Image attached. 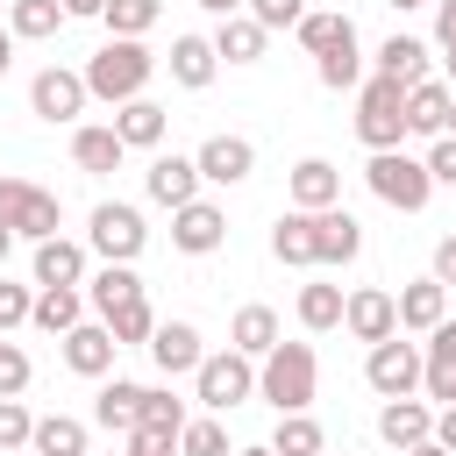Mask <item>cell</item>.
Returning <instances> with one entry per match:
<instances>
[{
    "label": "cell",
    "instance_id": "6da1fadb",
    "mask_svg": "<svg viewBox=\"0 0 456 456\" xmlns=\"http://www.w3.org/2000/svg\"><path fill=\"white\" fill-rule=\"evenodd\" d=\"M86 93L93 100H107V107H128V100H142V86L157 78V57H150V43H121V36H107L93 57H86Z\"/></svg>",
    "mask_w": 456,
    "mask_h": 456
},
{
    "label": "cell",
    "instance_id": "7a4b0ae2",
    "mask_svg": "<svg viewBox=\"0 0 456 456\" xmlns=\"http://www.w3.org/2000/svg\"><path fill=\"white\" fill-rule=\"evenodd\" d=\"M256 399L278 406V413H306L321 399V356H314V342H278L256 363Z\"/></svg>",
    "mask_w": 456,
    "mask_h": 456
},
{
    "label": "cell",
    "instance_id": "3957f363",
    "mask_svg": "<svg viewBox=\"0 0 456 456\" xmlns=\"http://www.w3.org/2000/svg\"><path fill=\"white\" fill-rule=\"evenodd\" d=\"M356 142L363 150H399L406 142V86H392L378 71L356 86Z\"/></svg>",
    "mask_w": 456,
    "mask_h": 456
},
{
    "label": "cell",
    "instance_id": "277c9868",
    "mask_svg": "<svg viewBox=\"0 0 456 456\" xmlns=\"http://www.w3.org/2000/svg\"><path fill=\"white\" fill-rule=\"evenodd\" d=\"M363 185H370L385 207H399V214H420V207L435 200V178H428V164H420V157H406V150H370V164H363Z\"/></svg>",
    "mask_w": 456,
    "mask_h": 456
},
{
    "label": "cell",
    "instance_id": "5b68a950",
    "mask_svg": "<svg viewBox=\"0 0 456 456\" xmlns=\"http://www.w3.org/2000/svg\"><path fill=\"white\" fill-rule=\"evenodd\" d=\"M192 399H200L207 413H228V406L256 399V363H249V356H235V349L200 356V370H192Z\"/></svg>",
    "mask_w": 456,
    "mask_h": 456
},
{
    "label": "cell",
    "instance_id": "8992f818",
    "mask_svg": "<svg viewBox=\"0 0 456 456\" xmlns=\"http://www.w3.org/2000/svg\"><path fill=\"white\" fill-rule=\"evenodd\" d=\"M57 221H64L57 192H43V185H28V178H0V228H7V235H21V242H50Z\"/></svg>",
    "mask_w": 456,
    "mask_h": 456
},
{
    "label": "cell",
    "instance_id": "52a82bcc",
    "mask_svg": "<svg viewBox=\"0 0 456 456\" xmlns=\"http://www.w3.org/2000/svg\"><path fill=\"white\" fill-rule=\"evenodd\" d=\"M363 385H370L378 399H413V392H420V342H406V335L370 342V356H363Z\"/></svg>",
    "mask_w": 456,
    "mask_h": 456
},
{
    "label": "cell",
    "instance_id": "ba28073f",
    "mask_svg": "<svg viewBox=\"0 0 456 456\" xmlns=\"http://www.w3.org/2000/svg\"><path fill=\"white\" fill-rule=\"evenodd\" d=\"M86 242H93L107 264H135V256L150 249V228H142V214H135L128 200H100V207H93V228H86Z\"/></svg>",
    "mask_w": 456,
    "mask_h": 456
},
{
    "label": "cell",
    "instance_id": "9c48e42d",
    "mask_svg": "<svg viewBox=\"0 0 456 456\" xmlns=\"http://www.w3.org/2000/svg\"><path fill=\"white\" fill-rule=\"evenodd\" d=\"M86 100H93V93H86V78H78V71H64V64H43V71L28 78V114H43L50 128H57V121H78V114H86Z\"/></svg>",
    "mask_w": 456,
    "mask_h": 456
},
{
    "label": "cell",
    "instance_id": "30bf717a",
    "mask_svg": "<svg viewBox=\"0 0 456 456\" xmlns=\"http://www.w3.org/2000/svg\"><path fill=\"white\" fill-rule=\"evenodd\" d=\"M192 164H200V185H242L256 171V142L249 135H207L192 150Z\"/></svg>",
    "mask_w": 456,
    "mask_h": 456
},
{
    "label": "cell",
    "instance_id": "8fae6325",
    "mask_svg": "<svg viewBox=\"0 0 456 456\" xmlns=\"http://www.w3.org/2000/svg\"><path fill=\"white\" fill-rule=\"evenodd\" d=\"M356 256H363V221H356L349 207L314 214V264H321V271H342V264H356Z\"/></svg>",
    "mask_w": 456,
    "mask_h": 456
},
{
    "label": "cell",
    "instance_id": "7c38bea8",
    "mask_svg": "<svg viewBox=\"0 0 456 456\" xmlns=\"http://www.w3.org/2000/svg\"><path fill=\"white\" fill-rule=\"evenodd\" d=\"M342 328L370 349V342H385V335H399V306H392V292L385 285H356L349 299H342Z\"/></svg>",
    "mask_w": 456,
    "mask_h": 456
},
{
    "label": "cell",
    "instance_id": "4fadbf2b",
    "mask_svg": "<svg viewBox=\"0 0 456 456\" xmlns=\"http://www.w3.org/2000/svg\"><path fill=\"white\" fill-rule=\"evenodd\" d=\"M221 242H228V214H221L214 200H192V207L171 214V249H185V256H214Z\"/></svg>",
    "mask_w": 456,
    "mask_h": 456
},
{
    "label": "cell",
    "instance_id": "5bb4252c",
    "mask_svg": "<svg viewBox=\"0 0 456 456\" xmlns=\"http://www.w3.org/2000/svg\"><path fill=\"white\" fill-rule=\"evenodd\" d=\"M285 192H292L299 214H328V207H342V171L328 157H299L292 178H285Z\"/></svg>",
    "mask_w": 456,
    "mask_h": 456
},
{
    "label": "cell",
    "instance_id": "9a60e30c",
    "mask_svg": "<svg viewBox=\"0 0 456 456\" xmlns=\"http://www.w3.org/2000/svg\"><path fill=\"white\" fill-rule=\"evenodd\" d=\"M185 399H171V385H142V420L128 442H150V449H178V428H185Z\"/></svg>",
    "mask_w": 456,
    "mask_h": 456
},
{
    "label": "cell",
    "instance_id": "2e32d148",
    "mask_svg": "<svg viewBox=\"0 0 456 456\" xmlns=\"http://www.w3.org/2000/svg\"><path fill=\"white\" fill-rule=\"evenodd\" d=\"M420 392L435 406H456V321H442L428 342H420Z\"/></svg>",
    "mask_w": 456,
    "mask_h": 456
},
{
    "label": "cell",
    "instance_id": "e0dca14e",
    "mask_svg": "<svg viewBox=\"0 0 456 456\" xmlns=\"http://www.w3.org/2000/svg\"><path fill=\"white\" fill-rule=\"evenodd\" d=\"M142 185H150V200H157V207H171V214H178V207H192V200H200V164H192V157H178V150H171V157H150Z\"/></svg>",
    "mask_w": 456,
    "mask_h": 456
},
{
    "label": "cell",
    "instance_id": "ac0fdd59",
    "mask_svg": "<svg viewBox=\"0 0 456 456\" xmlns=\"http://www.w3.org/2000/svg\"><path fill=\"white\" fill-rule=\"evenodd\" d=\"M392 306H399V335H435V328L449 321V292H442L435 278L399 285V292H392Z\"/></svg>",
    "mask_w": 456,
    "mask_h": 456
},
{
    "label": "cell",
    "instance_id": "d6986e66",
    "mask_svg": "<svg viewBox=\"0 0 456 456\" xmlns=\"http://www.w3.org/2000/svg\"><path fill=\"white\" fill-rule=\"evenodd\" d=\"M200 328L192 321H157V335H150V363L164 370V378H192L200 370Z\"/></svg>",
    "mask_w": 456,
    "mask_h": 456
},
{
    "label": "cell",
    "instance_id": "ffe728a7",
    "mask_svg": "<svg viewBox=\"0 0 456 456\" xmlns=\"http://www.w3.org/2000/svg\"><path fill=\"white\" fill-rule=\"evenodd\" d=\"M278 342H285V328H278V314H271V306H256V299H249V306H235V321H228V349H235V356L264 363Z\"/></svg>",
    "mask_w": 456,
    "mask_h": 456
},
{
    "label": "cell",
    "instance_id": "44dd1931",
    "mask_svg": "<svg viewBox=\"0 0 456 456\" xmlns=\"http://www.w3.org/2000/svg\"><path fill=\"white\" fill-rule=\"evenodd\" d=\"M114 335H107V321H78L71 335H64V370H78V378H107L114 370Z\"/></svg>",
    "mask_w": 456,
    "mask_h": 456
},
{
    "label": "cell",
    "instance_id": "7402d4cb",
    "mask_svg": "<svg viewBox=\"0 0 456 456\" xmlns=\"http://www.w3.org/2000/svg\"><path fill=\"white\" fill-rule=\"evenodd\" d=\"M428 435H435V406H428V399H385V406H378V442L413 449V442H428Z\"/></svg>",
    "mask_w": 456,
    "mask_h": 456
},
{
    "label": "cell",
    "instance_id": "603a6c76",
    "mask_svg": "<svg viewBox=\"0 0 456 456\" xmlns=\"http://www.w3.org/2000/svg\"><path fill=\"white\" fill-rule=\"evenodd\" d=\"M449 100H456V93H449L442 78L406 86V135H428V142H435V135H449Z\"/></svg>",
    "mask_w": 456,
    "mask_h": 456
},
{
    "label": "cell",
    "instance_id": "cb8c5ba5",
    "mask_svg": "<svg viewBox=\"0 0 456 456\" xmlns=\"http://www.w3.org/2000/svg\"><path fill=\"white\" fill-rule=\"evenodd\" d=\"M121 135H114V121H86V128H71V164L78 171H93V178H107V171H121Z\"/></svg>",
    "mask_w": 456,
    "mask_h": 456
},
{
    "label": "cell",
    "instance_id": "d4e9b609",
    "mask_svg": "<svg viewBox=\"0 0 456 456\" xmlns=\"http://www.w3.org/2000/svg\"><path fill=\"white\" fill-rule=\"evenodd\" d=\"M171 78L185 86V93H200V86H214V71H221V57H214V36H171Z\"/></svg>",
    "mask_w": 456,
    "mask_h": 456
},
{
    "label": "cell",
    "instance_id": "484cf974",
    "mask_svg": "<svg viewBox=\"0 0 456 456\" xmlns=\"http://www.w3.org/2000/svg\"><path fill=\"white\" fill-rule=\"evenodd\" d=\"M28 321H36L43 335H57V342H64V335L86 321V292H78V285H43V292H36V306H28Z\"/></svg>",
    "mask_w": 456,
    "mask_h": 456
},
{
    "label": "cell",
    "instance_id": "4316f807",
    "mask_svg": "<svg viewBox=\"0 0 456 456\" xmlns=\"http://www.w3.org/2000/svg\"><path fill=\"white\" fill-rule=\"evenodd\" d=\"M93 420H100L107 435H135V420H142V385L107 378V385L93 392Z\"/></svg>",
    "mask_w": 456,
    "mask_h": 456
},
{
    "label": "cell",
    "instance_id": "83f0119b",
    "mask_svg": "<svg viewBox=\"0 0 456 456\" xmlns=\"http://www.w3.org/2000/svg\"><path fill=\"white\" fill-rule=\"evenodd\" d=\"M370 71L392 78V86H420V78H428V43H420V36H385Z\"/></svg>",
    "mask_w": 456,
    "mask_h": 456
},
{
    "label": "cell",
    "instance_id": "f1b7e54d",
    "mask_svg": "<svg viewBox=\"0 0 456 456\" xmlns=\"http://www.w3.org/2000/svg\"><path fill=\"white\" fill-rule=\"evenodd\" d=\"M164 107L142 93V100H128V107H114V135H121V150H157L164 142Z\"/></svg>",
    "mask_w": 456,
    "mask_h": 456
},
{
    "label": "cell",
    "instance_id": "f546056e",
    "mask_svg": "<svg viewBox=\"0 0 456 456\" xmlns=\"http://www.w3.org/2000/svg\"><path fill=\"white\" fill-rule=\"evenodd\" d=\"M271 256H278V264H292V271H314V214L285 207V214L271 221Z\"/></svg>",
    "mask_w": 456,
    "mask_h": 456
},
{
    "label": "cell",
    "instance_id": "4dcf8cb0",
    "mask_svg": "<svg viewBox=\"0 0 456 456\" xmlns=\"http://www.w3.org/2000/svg\"><path fill=\"white\" fill-rule=\"evenodd\" d=\"M128 299H142V278H135V264H100L93 278H86V306L107 321L114 306H128Z\"/></svg>",
    "mask_w": 456,
    "mask_h": 456
},
{
    "label": "cell",
    "instance_id": "1f68e13d",
    "mask_svg": "<svg viewBox=\"0 0 456 456\" xmlns=\"http://www.w3.org/2000/svg\"><path fill=\"white\" fill-rule=\"evenodd\" d=\"M36 285H86V249L64 235L36 242Z\"/></svg>",
    "mask_w": 456,
    "mask_h": 456
},
{
    "label": "cell",
    "instance_id": "d6a6232c",
    "mask_svg": "<svg viewBox=\"0 0 456 456\" xmlns=\"http://www.w3.org/2000/svg\"><path fill=\"white\" fill-rule=\"evenodd\" d=\"M64 28V7L57 0H7V36L14 43H50Z\"/></svg>",
    "mask_w": 456,
    "mask_h": 456
},
{
    "label": "cell",
    "instance_id": "836d02e7",
    "mask_svg": "<svg viewBox=\"0 0 456 456\" xmlns=\"http://www.w3.org/2000/svg\"><path fill=\"white\" fill-rule=\"evenodd\" d=\"M86 449H93L86 420H71V413H43L36 435H28V456H86Z\"/></svg>",
    "mask_w": 456,
    "mask_h": 456
},
{
    "label": "cell",
    "instance_id": "e575fe53",
    "mask_svg": "<svg viewBox=\"0 0 456 456\" xmlns=\"http://www.w3.org/2000/svg\"><path fill=\"white\" fill-rule=\"evenodd\" d=\"M264 43H271V36H264L249 14H228V21L214 28V57H221V64H256V57H264Z\"/></svg>",
    "mask_w": 456,
    "mask_h": 456
},
{
    "label": "cell",
    "instance_id": "d590c367",
    "mask_svg": "<svg viewBox=\"0 0 456 456\" xmlns=\"http://www.w3.org/2000/svg\"><path fill=\"white\" fill-rule=\"evenodd\" d=\"M271 456H328V428H321L314 413H278Z\"/></svg>",
    "mask_w": 456,
    "mask_h": 456
},
{
    "label": "cell",
    "instance_id": "8d00e7d4",
    "mask_svg": "<svg viewBox=\"0 0 456 456\" xmlns=\"http://www.w3.org/2000/svg\"><path fill=\"white\" fill-rule=\"evenodd\" d=\"M342 299H349V292H342V285H328V278H321V285H299V328H306V335L342 328Z\"/></svg>",
    "mask_w": 456,
    "mask_h": 456
},
{
    "label": "cell",
    "instance_id": "74e56055",
    "mask_svg": "<svg viewBox=\"0 0 456 456\" xmlns=\"http://www.w3.org/2000/svg\"><path fill=\"white\" fill-rule=\"evenodd\" d=\"M107 335H114V349H150V335H157V306H150V292L128 299V306H114V314H107Z\"/></svg>",
    "mask_w": 456,
    "mask_h": 456
},
{
    "label": "cell",
    "instance_id": "f35d334b",
    "mask_svg": "<svg viewBox=\"0 0 456 456\" xmlns=\"http://www.w3.org/2000/svg\"><path fill=\"white\" fill-rule=\"evenodd\" d=\"M157 14H164V0H107V7H100L107 36H121V43H142V36L157 28Z\"/></svg>",
    "mask_w": 456,
    "mask_h": 456
},
{
    "label": "cell",
    "instance_id": "ab89813d",
    "mask_svg": "<svg viewBox=\"0 0 456 456\" xmlns=\"http://www.w3.org/2000/svg\"><path fill=\"white\" fill-rule=\"evenodd\" d=\"M292 36H299V50L328 57L335 43H349V36H356V21H349V14H335V7H321V14H299V28H292Z\"/></svg>",
    "mask_w": 456,
    "mask_h": 456
},
{
    "label": "cell",
    "instance_id": "60d3db41",
    "mask_svg": "<svg viewBox=\"0 0 456 456\" xmlns=\"http://www.w3.org/2000/svg\"><path fill=\"white\" fill-rule=\"evenodd\" d=\"M314 71H321V86H328V93L363 86V50H356V36H349V43H335L328 57H314Z\"/></svg>",
    "mask_w": 456,
    "mask_h": 456
},
{
    "label": "cell",
    "instance_id": "b9f144b4",
    "mask_svg": "<svg viewBox=\"0 0 456 456\" xmlns=\"http://www.w3.org/2000/svg\"><path fill=\"white\" fill-rule=\"evenodd\" d=\"M178 456H228V428H221L214 413L185 420V428H178Z\"/></svg>",
    "mask_w": 456,
    "mask_h": 456
},
{
    "label": "cell",
    "instance_id": "7bdbcfd3",
    "mask_svg": "<svg viewBox=\"0 0 456 456\" xmlns=\"http://www.w3.org/2000/svg\"><path fill=\"white\" fill-rule=\"evenodd\" d=\"M28 378H36L28 349H21V342H0V399H21V392H28Z\"/></svg>",
    "mask_w": 456,
    "mask_h": 456
},
{
    "label": "cell",
    "instance_id": "ee69618b",
    "mask_svg": "<svg viewBox=\"0 0 456 456\" xmlns=\"http://www.w3.org/2000/svg\"><path fill=\"white\" fill-rule=\"evenodd\" d=\"M242 14H249V21L264 28V36H271V28H299V14H306V0H249Z\"/></svg>",
    "mask_w": 456,
    "mask_h": 456
},
{
    "label": "cell",
    "instance_id": "f6af8a7d",
    "mask_svg": "<svg viewBox=\"0 0 456 456\" xmlns=\"http://www.w3.org/2000/svg\"><path fill=\"white\" fill-rule=\"evenodd\" d=\"M28 435H36V413L21 399H0V456L7 449H28Z\"/></svg>",
    "mask_w": 456,
    "mask_h": 456
},
{
    "label": "cell",
    "instance_id": "bcb514c9",
    "mask_svg": "<svg viewBox=\"0 0 456 456\" xmlns=\"http://www.w3.org/2000/svg\"><path fill=\"white\" fill-rule=\"evenodd\" d=\"M28 306H36V292H28V285H14V278H0V335H7V328H21V321H28Z\"/></svg>",
    "mask_w": 456,
    "mask_h": 456
},
{
    "label": "cell",
    "instance_id": "7dc6e473",
    "mask_svg": "<svg viewBox=\"0 0 456 456\" xmlns=\"http://www.w3.org/2000/svg\"><path fill=\"white\" fill-rule=\"evenodd\" d=\"M420 164H428L435 185H456V135H435V150H428Z\"/></svg>",
    "mask_w": 456,
    "mask_h": 456
},
{
    "label": "cell",
    "instance_id": "c3c4849f",
    "mask_svg": "<svg viewBox=\"0 0 456 456\" xmlns=\"http://www.w3.org/2000/svg\"><path fill=\"white\" fill-rule=\"evenodd\" d=\"M428 278H435L442 292L456 285V235H442V242H435V271H428Z\"/></svg>",
    "mask_w": 456,
    "mask_h": 456
},
{
    "label": "cell",
    "instance_id": "681fc988",
    "mask_svg": "<svg viewBox=\"0 0 456 456\" xmlns=\"http://www.w3.org/2000/svg\"><path fill=\"white\" fill-rule=\"evenodd\" d=\"M428 442H442L449 456H456V406H435V435Z\"/></svg>",
    "mask_w": 456,
    "mask_h": 456
},
{
    "label": "cell",
    "instance_id": "f907efd6",
    "mask_svg": "<svg viewBox=\"0 0 456 456\" xmlns=\"http://www.w3.org/2000/svg\"><path fill=\"white\" fill-rule=\"evenodd\" d=\"M435 7V36H442V50L456 43V0H428Z\"/></svg>",
    "mask_w": 456,
    "mask_h": 456
},
{
    "label": "cell",
    "instance_id": "816d5d0a",
    "mask_svg": "<svg viewBox=\"0 0 456 456\" xmlns=\"http://www.w3.org/2000/svg\"><path fill=\"white\" fill-rule=\"evenodd\" d=\"M57 7H64V21H100L107 0H57Z\"/></svg>",
    "mask_w": 456,
    "mask_h": 456
},
{
    "label": "cell",
    "instance_id": "f5cc1de1",
    "mask_svg": "<svg viewBox=\"0 0 456 456\" xmlns=\"http://www.w3.org/2000/svg\"><path fill=\"white\" fill-rule=\"evenodd\" d=\"M200 7H207V14H221V21H228V14H242V7H249V0H200Z\"/></svg>",
    "mask_w": 456,
    "mask_h": 456
},
{
    "label": "cell",
    "instance_id": "db71d44e",
    "mask_svg": "<svg viewBox=\"0 0 456 456\" xmlns=\"http://www.w3.org/2000/svg\"><path fill=\"white\" fill-rule=\"evenodd\" d=\"M7 64H14V36H7V21H0V78H7Z\"/></svg>",
    "mask_w": 456,
    "mask_h": 456
},
{
    "label": "cell",
    "instance_id": "11a10c76",
    "mask_svg": "<svg viewBox=\"0 0 456 456\" xmlns=\"http://www.w3.org/2000/svg\"><path fill=\"white\" fill-rule=\"evenodd\" d=\"M399 456H449L442 442H413V449H399Z\"/></svg>",
    "mask_w": 456,
    "mask_h": 456
},
{
    "label": "cell",
    "instance_id": "9f6ffc18",
    "mask_svg": "<svg viewBox=\"0 0 456 456\" xmlns=\"http://www.w3.org/2000/svg\"><path fill=\"white\" fill-rule=\"evenodd\" d=\"M442 71H449V78H442V86H449V93H456V43H449V57H442Z\"/></svg>",
    "mask_w": 456,
    "mask_h": 456
},
{
    "label": "cell",
    "instance_id": "6f0895ef",
    "mask_svg": "<svg viewBox=\"0 0 456 456\" xmlns=\"http://www.w3.org/2000/svg\"><path fill=\"white\" fill-rule=\"evenodd\" d=\"M128 456H178V449H150V442H128Z\"/></svg>",
    "mask_w": 456,
    "mask_h": 456
},
{
    "label": "cell",
    "instance_id": "680465c9",
    "mask_svg": "<svg viewBox=\"0 0 456 456\" xmlns=\"http://www.w3.org/2000/svg\"><path fill=\"white\" fill-rule=\"evenodd\" d=\"M7 249H14V235H7V228H0V264H7Z\"/></svg>",
    "mask_w": 456,
    "mask_h": 456
},
{
    "label": "cell",
    "instance_id": "91938a15",
    "mask_svg": "<svg viewBox=\"0 0 456 456\" xmlns=\"http://www.w3.org/2000/svg\"><path fill=\"white\" fill-rule=\"evenodd\" d=\"M242 456H271V442H256V449H242Z\"/></svg>",
    "mask_w": 456,
    "mask_h": 456
},
{
    "label": "cell",
    "instance_id": "94428289",
    "mask_svg": "<svg viewBox=\"0 0 456 456\" xmlns=\"http://www.w3.org/2000/svg\"><path fill=\"white\" fill-rule=\"evenodd\" d=\"M449 135H456V100H449Z\"/></svg>",
    "mask_w": 456,
    "mask_h": 456
},
{
    "label": "cell",
    "instance_id": "6125c7cd",
    "mask_svg": "<svg viewBox=\"0 0 456 456\" xmlns=\"http://www.w3.org/2000/svg\"><path fill=\"white\" fill-rule=\"evenodd\" d=\"M392 7H428V0H392Z\"/></svg>",
    "mask_w": 456,
    "mask_h": 456
},
{
    "label": "cell",
    "instance_id": "be15d7a7",
    "mask_svg": "<svg viewBox=\"0 0 456 456\" xmlns=\"http://www.w3.org/2000/svg\"><path fill=\"white\" fill-rule=\"evenodd\" d=\"M86 456H100V449H86ZM107 456H114V449H107Z\"/></svg>",
    "mask_w": 456,
    "mask_h": 456
},
{
    "label": "cell",
    "instance_id": "e7e4bbea",
    "mask_svg": "<svg viewBox=\"0 0 456 456\" xmlns=\"http://www.w3.org/2000/svg\"><path fill=\"white\" fill-rule=\"evenodd\" d=\"M0 7H7V0H0Z\"/></svg>",
    "mask_w": 456,
    "mask_h": 456
}]
</instances>
